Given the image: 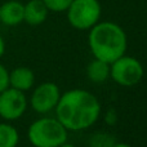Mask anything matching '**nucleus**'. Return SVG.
I'll list each match as a JSON object with an SVG mask.
<instances>
[{
    "instance_id": "obj_19",
    "label": "nucleus",
    "mask_w": 147,
    "mask_h": 147,
    "mask_svg": "<svg viewBox=\"0 0 147 147\" xmlns=\"http://www.w3.org/2000/svg\"><path fill=\"white\" fill-rule=\"evenodd\" d=\"M59 147H75V146L71 145V143H67V142H65V143H62V145L59 146Z\"/></svg>"
},
{
    "instance_id": "obj_12",
    "label": "nucleus",
    "mask_w": 147,
    "mask_h": 147,
    "mask_svg": "<svg viewBox=\"0 0 147 147\" xmlns=\"http://www.w3.org/2000/svg\"><path fill=\"white\" fill-rule=\"evenodd\" d=\"M20 134L13 125L0 123V147H17Z\"/></svg>"
},
{
    "instance_id": "obj_14",
    "label": "nucleus",
    "mask_w": 147,
    "mask_h": 147,
    "mask_svg": "<svg viewBox=\"0 0 147 147\" xmlns=\"http://www.w3.org/2000/svg\"><path fill=\"white\" fill-rule=\"evenodd\" d=\"M48 10L52 12H65L69 9L72 0H43Z\"/></svg>"
},
{
    "instance_id": "obj_13",
    "label": "nucleus",
    "mask_w": 147,
    "mask_h": 147,
    "mask_svg": "<svg viewBox=\"0 0 147 147\" xmlns=\"http://www.w3.org/2000/svg\"><path fill=\"white\" fill-rule=\"evenodd\" d=\"M114 145V138L105 133L96 134L90 141V147H112Z\"/></svg>"
},
{
    "instance_id": "obj_15",
    "label": "nucleus",
    "mask_w": 147,
    "mask_h": 147,
    "mask_svg": "<svg viewBox=\"0 0 147 147\" xmlns=\"http://www.w3.org/2000/svg\"><path fill=\"white\" fill-rule=\"evenodd\" d=\"M7 88H9V71L0 63V93Z\"/></svg>"
},
{
    "instance_id": "obj_3",
    "label": "nucleus",
    "mask_w": 147,
    "mask_h": 147,
    "mask_svg": "<svg viewBox=\"0 0 147 147\" xmlns=\"http://www.w3.org/2000/svg\"><path fill=\"white\" fill-rule=\"evenodd\" d=\"M27 136L35 147H59L67 140V129L56 119H40L30 125Z\"/></svg>"
},
{
    "instance_id": "obj_10",
    "label": "nucleus",
    "mask_w": 147,
    "mask_h": 147,
    "mask_svg": "<svg viewBox=\"0 0 147 147\" xmlns=\"http://www.w3.org/2000/svg\"><path fill=\"white\" fill-rule=\"evenodd\" d=\"M35 75L28 67H17L9 72V86L21 92L32 88Z\"/></svg>"
},
{
    "instance_id": "obj_16",
    "label": "nucleus",
    "mask_w": 147,
    "mask_h": 147,
    "mask_svg": "<svg viewBox=\"0 0 147 147\" xmlns=\"http://www.w3.org/2000/svg\"><path fill=\"white\" fill-rule=\"evenodd\" d=\"M106 121L109 123V124H114L115 121H116V119H115V111L114 110H111V111L107 114V116H106Z\"/></svg>"
},
{
    "instance_id": "obj_8",
    "label": "nucleus",
    "mask_w": 147,
    "mask_h": 147,
    "mask_svg": "<svg viewBox=\"0 0 147 147\" xmlns=\"http://www.w3.org/2000/svg\"><path fill=\"white\" fill-rule=\"evenodd\" d=\"M48 12L43 0H30L23 4V21L30 26H39L47 20Z\"/></svg>"
},
{
    "instance_id": "obj_11",
    "label": "nucleus",
    "mask_w": 147,
    "mask_h": 147,
    "mask_svg": "<svg viewBox=\"0 0 147 147\" xmlns=\"http://www.w3.org/2000/svg\"><path fill=\"white\" fill-rule=\"evenodd\" d=\"M110 63L102 61V59H94L88 66V78L94 83H103L110 75Z\"/></svg>"
},
{
    "instance_id": "obj_7",
    "label": "nucleus",
    "mask_w": 147,
    "mask_h": 147,
    "mask_svg": "<svg viewBox=\"0 0 147 147\" xmlns=\"http://www.w3.org/2000/svg\"><path fill=\"white\" fill-rule=\"evenodd\" d=\"M59 97V89L54 83L40 84L31 96V106L36 112L44 114L57 106Z\"/></svg>"
},
{
    "instance_id": "obj_1",
    "label": "nucleus",
    "mask_w": 147,
    "mask_h": 147,
    "mask_svg": "<svg viewBox=\"0 0 147 147\" xmlns=\"http://www.w3.org/2000/svg\"><path fill=\"white\" fill-rule=\"evenodd\" d=\"M57 119L66 129L81 130L93 125L101 112V105L92 93L75 89L59 97Z\"/></svg>"
},
{
    "instance_id": "obj_17",
    "label": "nucleus",
    "mask_w": 147,
    "mask_h": 147,
    "mask_svg": "<svg viewBox=\"0 0 147 147\" xmlns=\"http://www.w3.org/2000/svg\"><path fill=\"white\" fill-rule=\"evenodd\" d=\"M4 52H5V43H4V39L1 38V35H0V58L3 57Z\"/></svg>"
},
{
    "instance_id": "obj_9",
    "label": "nucleus",
    "mask_w": 147,
    "mask_h": 147,
    "mask_svg": "<svg viewBox=\"0 0 147 147\" xmlns=\"http://www.w3.org/2000/svg\"><path fill=\"white\" fill-rule=\"evenodd\" d=\"M0 22L5 26H17L23 22V4L18 0H8L0 5Z\"/></svg>"
},
{
    "instance_id": "obj_18",
    "label": "nucleus",
    "mask_w": 147,
    "mask_h": 147,
    "mask_svg": "<svg viewBox=\"0 0 147 147\" xmlns=\"http://www.w3.org/2000/svg\"><path fill=\"white\" fill-rule=\"evenodd\" d=\"M112 147H132V146H129L128 143H115Z\"/></svg>"
},
{
    "instance_id": "obj_6",
    "label": "nucleus",
    "mask_w": 147,
    "mask_h": 147,
    "mask_svg": "<svg viewBox=\"0 0 147 147\" xmlns=\"http://www.w3.org/2000/svg\"><path fill=\"white\" fill-rule=\"evenodd\" d=\"M27 99L23 92L7 88L0 93V116L5 120H17L25 114Z\"/></svg>"
},
{
    "instance_id": "obj_5",
    "label": "nucleus",
    "mask_w": 147,
    "mask_h": 147,
    "mask_svg": "<svg viewBox=\"0 0 147 147\" xmlns=\"http://www.w3.org/2000/svg\"><path fill=\"white\" fill-rule=\"evenodd\" d=\"M110 67V75L117 84L123 86H132L141 81L143 76V67L138 59L133 57L121 56Z\"/></svg>"
},
{
    "instance_id": "obj_2",
    "label": "nucleus",
    "mask_w": 147,
    "mask_h": 147,
    "mask_svg": "<svg viewBox=\"0 0 147 147\" xmlns=\"http://www.w3.org/2000/svg\"><path fill=\"white\" fill-rule=\"evenodd\" d=\"M127 44L124 30L114 22H97L90 28L89 47L97 59L112 63L124 56Z\"/></svg>"
},
{
    "instance_id": "obj_4",
    "label": "nucleus",
    "mask_w": 147,
    "mask_h": 147,
    "mask_svg": "<svg viewBox=\"0 0 147 147\" xmlns=\"http://www.w3.org/2000/svg\"><path fill=\"white\" fill-rule=\"evenodd\" d=\"M101 17L98 0H72L67 9V18L72 27L78 30L92 28Z\"/></svg>"
}]
</instances>
